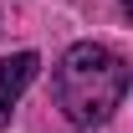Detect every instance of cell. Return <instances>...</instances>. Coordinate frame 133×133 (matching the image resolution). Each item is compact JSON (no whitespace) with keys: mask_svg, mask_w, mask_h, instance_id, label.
Listing matches in <instances>:
<instances>
[{"mask_svg":"<svg viewBox=\"0 0 133 133\" xmlns=\"http://www.w3.org/2000/svg\"><path fill=\"white\" fill-rule=\"evenodd\" d=\"M128 97V62L102 41H77L56 62V108L77 128H97Z\"/></svg>","mask_w":133,"mask_h":133,"instance_id":"1","label":"cell"},{"mask_svg":"<svg viewBox=\"0 0 133 133\" xmlns=\"http://www.w3.org/2000/svg\"><path fill=\"white\" fill-rule=\"evenodd\" d=\"M36 66H41V56L36 51H16V56H0V128L10 123V113H16L21 92L31 87Z\"/></svg>","mask_w":133,"mask_h":133,"instance_id":"2","label":"cell"}]
</instances>
